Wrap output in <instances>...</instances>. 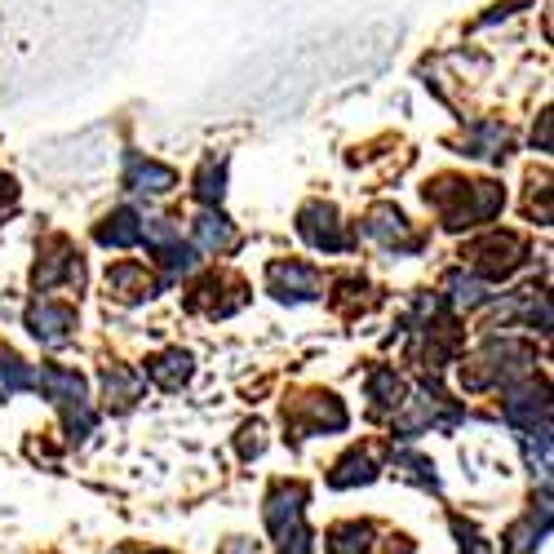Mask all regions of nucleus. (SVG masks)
<instances>
[{"label":"nucleus","instance_id":"obj_5","mask_svg":"<svg viewBox=\"0 0 554 554\" xmlns=\"http://www.w3.org/2000/svg\"><path fill=\"white\" fill-rule=\"evenodd\" d=\"M98 240L125 249V244L138 240V218L133 213H116V218H107V227H98Z\"/></svg>","mask_w":554,"mask_h":554},{"label":"nucleus","instance_id":"obj_1","mask_svg":"<svg viewBox=\"0 0 554 554\" xmlns=\"http://www.w3.org/2000/svg\"><path fill=\"white\" fill-rule=\"evenodd\" d=\"M27 324H32V333L40 337V342L58 346L67 337V328L76 324V315H71V306H58V302H40L32 306V315H27Z\"/></svg>","mask_w":554,"mask_h":554},{"label":"nucleus","instance_id":"obj_2","mask_svg":"<svg viewBox=\"0 0 554 554\" xmlns=\"http://www.w3.org/2000/svg\"><path fill=\"white\" fill-rule=\"evenodd\" d=\"M151 377H156L160 386H182V382L191 377V359L178 355V351H173V355H160L156 364H151Z\"/></svg>","mask_w":554,"mask_h":554},{"label":"nucleus","instance_id":"obj_4","mask_svg":"<svg viewBox=\"0 0 554 554\" xmlns=\"http://www.w3.org/2000/svg\"><path fill=\"white\" fill-rule=\"evenodd\" d=\"M133 187H138V191H156V196H160V191H169L173 187V173L169 169H160V164H147V160H133Z\"/></svg>","mask_w":554,"mask_h":554},{"label":"nucleus","instance_id":"obj_7","mask_svg":"<svg viewBox=\"0 0 554 554\" xmlns=\"http://www.w3.org/2000/svg\"><path fill=\"white\" fill-rule=\"evenodd\" d=\"M200 240L209 244V249H222V244H231V231L222 227V218H204L200 222Z\"/></svg>","mask_w":554,"mask_h":554},{"label":"nucleus","instance_id":"obj_6","mask_svg":"<svg viewBox=\"0 0 554 554\" xmlns=\"http://www.w3.org/2000/svg\"><path fill=\"white\" fill-rule=\"evenodd\" d=\"M368 546V528H359V523H346V528H337L333 532V554H364Z\"/></svg>","mask_w":554,"mask_h":554},{"label":"nucleus","instance_id":"obj_3","mask_svg":"<svg viewBox=\"0 0 554 554\" xmlns=\"http://www.w3.org/2000/svg\"><path fill=\"white\" fill-rule=\"evenodd\" d=\"M23 386H36V373L32 368H23V359H14V355H5L0 359V395H14V391H23Z\"/></svg>","mask_w":554,"mask_h":554}]
</instances>
